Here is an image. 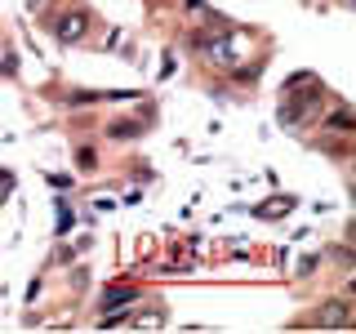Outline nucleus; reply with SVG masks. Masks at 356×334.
Instances as JSON below:
<instances>
[{"mask_svg":"<svg viewBox=\"0 0 356 334\" xmlns=\"http://www.w3.org/2000/svg\"><path fill=\"white\" fill-rule=\"evenodd\" d=\"M85 31H89V14H81V9H76V14H63V18H58V40H63V45L85 40Z\"/></svg>","mask_w":356,"mask_h":334,"instance_id":"f257e3e1","label":"nucleus"},{"mask_svg":"<svg viewBox=\"0 0 356 334\" xmlns=\"http://www.w3.org/2000/svg\"><path fill=\"white\" fill-rule=\"evenodd\" d=\"M107 134L111 138H134V134H143V125L138 120H116V125H107Z\"/></svg>","mask_w":356,"mask_h":334,"instance_id":"20e7f679","label":"nucleus"},{"mask_svg":"<svg viewBox=\"0 0 356 334\" xmlns=\"http://www.w3.org/2000/svg\"><path fill=\"white\" fill-rule=\"evenodd\" d=\"M316 326H325V330L352 326V308L343 303V299H334V303H325V312H321V321H316Z\"/></svg>","mask_w":356,"mask_h":334,"instance_id":"f03ea898","label":"nucleus"},{"mask_svg":"<svg viewBox=\"0 0 356 334\" xmlns=\"http://www.w3.org/2000/svg\"><path fill=\"white\" fill-rule=\"evenodd\" d=\"M138 299V289L134 285H111V289H103V308H125V303H134Z\"/></svg>","mask_w":356,"mask_h":334,"instance_id":"7ed1b4c3","label":"nucleus"},{"mask_svg":"<svg viewBox=\"0 0 356 334\" xmlns=\"http://www.w3.org/2000/svg\"><path fill=\"white\" fill-rule=\"evenodd\" d=\"M76 161H81V170H94V161H98V156L89 152V148H81V156H76Z\"/></svg>","mask_w":356,"mask_h":334,"instance_id":"423d86ee","label":"nucleus"},{"mask_svg":"<svg viewBox=\"0 0 356 334\" xmlns=\"http://www.w3.org/2000/svg\"><path fill=\"white\" fill-rule=\"evenodd\" d=\"M330 129L348 134V129H352V116H348V111H334V116H330Z\"/></svg>","mask_w":356,"mask_h":334,"instance_id":"39448f33","label":"nucleus"}]
</instances>
